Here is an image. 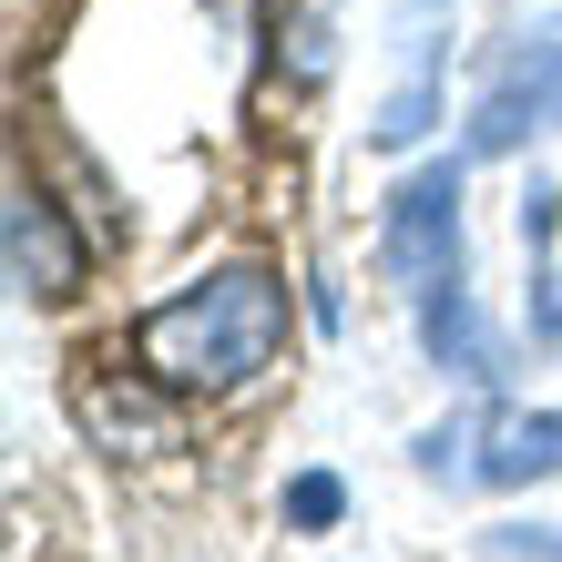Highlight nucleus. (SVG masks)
<instances>
[{"label":"nucleus","instance_id":"nucleus-1","mask_svg":"<svg viewBox=\"0 0 562 562\" xmlns=\"http://www.w3.org/2000/svg\"><path fill=\"white\" fill-rule=\"evenodd\" d=\"M286 348V286L267 267H215L134 317V369L154 389H246Z\"/></svg>","mask_w":562,"mask_h":562},{"label":"nucleus","instance_id":"nucleus-2","mask_svg":"<svg viewBox=\"0 0 562 562\" xmlns=\"http://www.w3.org/2000/svg\"><path fill=\"white\" fill-rule=\"evenodd\" d=\"M379 267L400 277L409 296H429V286H450V277H460V164H450V154H429L419 175L389 194Z\"/></svg>","mask_w":562,"mask_h":562},{"label":"nucleus","instance_id":"nucleus-3","mask_svg":"<svg viewBox=\"0 0 562 562\" xmlns=\"http://www.w3.org/2000/svg\"><path fill=\"white\" fill-rule=\"evenodd\" d=\"M440 61H450V0H400L389 11V92L369 113L379 154H409L440 123Z\"/></svg>","mask_w":562,"mask_h":562},{"label":"nucleus","instance_id":"nucleus-4","mask_svg":"<svg viewBox=\"0 0 562 562\" xmlns=\"http://www.w3.org/2000/svg\"><path fill=\"white\" fill-rule=\"evenodd\" d=\"M532 123H562V21H542L502 72H491L481 113H471V154H512Z\"/></svg>","mask_w":562,"mask_h":562},{"label":"nucleus","instance_id":"nucleus-5","mask_svg":"<svg viewBox=\"0 0 562 562\" xmlns=\"http://www.w3.org/2000/svg\"><path fill=\"white\" fill-rule=\"evenodd\" d=\"M0 236H11V286L31 307H61V296H82V236L61 225V205L42 184H11V205H0Z\"/></svg>","mask_w":562,"mask_h":562},{"label":"nucleus","instance_id":"nucleus-6","mask_svg":"<svg viewBox=\"0 0 562 562\" xmlns=\"http://www.w3.org/2000/svg\"><path fill=\"white\" fill-rule=\"evenodd\" d=\"M419 338H429V358H440L450 379H471V389L502 379V348H491V327H481V307H471V286H460V277L419 296Z\"/></svg>","mask_w":562,"mask_h":562},{"label":"nucleus","instance_id":"nucleus-7","mask_svg":"<svg viewBox=\"0 0 562 562\" xmlns=\"http://www.w3.org/2000/svg\"><path fill=\"white\" fill-rule=\"evenodd\" d=\"M552 471H562V409H502L481 429V481L521 491V481H552Z\"/></svg>","mask_w":562,"mask_h":562},{"label":"nucleus","instance_id":"nucleus-8","mask_svg":"<svg viewBox=\"0 0 562 562\" xmlns=\"http://www.w3.org/2000/svg\"><path fill=\"white\" fill-rule=\"evenodd\" d=\"M82 419H92V440H134V450H175V409L144 400V389H113V379H92L82 389Z\"/></svg>","mask_w":562,"mask_h":562},{"label":"nucleus","instance_id":"nucleus-9","mask_svg":"<svg viewBox=\"0 0 562 562\" xmlns=\"http://www.w3.org/2000/svg\"><path fill=\"white\" fill-rule=\"evenodd\" d=\"M338 512H348V481L338 471H296L286 481V521H296V532H327Z\"/></svg>","mask_w":562,"mask_h":562},{"label":"nucleus","instance_id":"nucleus-10","mask_svg":"<svg viewBox=\"0 0 562 562\" xmlns=\"http://www.w3.org/2000/svg\"><path fill=\"white\" fill-rule=\"evenodd\" d=\"M296 82H327V0H296Z\"/></svg>","mask_w":562,"mask_h":562}]
</instances>
